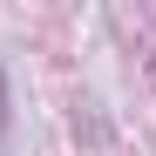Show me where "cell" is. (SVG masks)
Returning a JSON list of instances; mask_svg holds the SVG:
<instances>
[{
  "label": "cell",
  "instance_id": "cell-1",
  "mask_svg": "<svg viewBox=\"0 0 156 156\" xmlns=\"http://www.w3.org/2000/svg\"><path fill=\"white\" fill-rule=\"evenodd\" d=\"M0 115H7V82H0Z\"/></svg>",
  "mask_w": 156,
  "mask_h": 156
}]
</instances>
